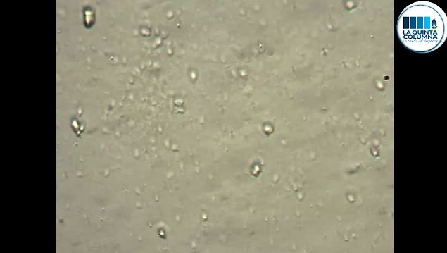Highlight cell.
Here are the masks:
<instances>
[{
	"mask_svg": "<svg viewBox=\"0 0 447 253\" xmlns=\"http://www.w3.org/2000/svg\"><path fill=\"white\" fill-rule=\"evenodd\" d=\"M398 38L408 49L428 53L439 48L447 36V17L436 4L420 1L401 13L396 25Z\"/></svg>",
	"mask_w": 447,
	"mask_h": 253,
	"instance_id": "cell-1",
	"label": "cell"
}]
</instances>
